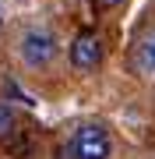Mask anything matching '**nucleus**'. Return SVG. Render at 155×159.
I'll use <instances>...</instances> for the list:
<instances>
[{
    "instance_id": "obj_3",
    "label": "nucleus",
    "mask_w": 155,
    "mask_h": 159,
    "mask_svg": "<svg viewBox=\"0 0 155 159\" xmlns=\"http://www.w3.org/2000/svg\"><path fill=\"white\" fill-rule=\"evenodd\" d=\"M102 60V39L95 32H78L71 43V67L74 71H95Z\"/></svg>"
},
{
    "instance_id": "obj_5",
    "label": "nucleus",
    "mask_w": 155,
    "mask_h": 159,
    "mask_svg": "<svg viewBox=\"0 0 155 159\" xmlns=\"http://www.w3.org/2000/svg\"><path fill=\"white\" fill-rule=\"evenodd\" d=\"M14 134V110L11 106H0V142Z\"/></svg>"
},
{
    "instance_id": "obj_1",
    "label": "nucleus",
    "mask_w": 155,
    "mask_h": 159,
    "mask_svg": "<svg viewBox=\"0 0 155 159\" xmlns=\"http://www.w3.org/2000/svg\"><path fill=\"white\" fill-rule=\"evenodd\" d=\"M18 50H21V60L28 64V67H50L53 57H57V35L50 29H28L21 35V43H18Z\"/></svg>"
},
{
    "instance_id": "obj_4",
    "label": "nucleus",
    "mask_w": 155,
    "mask_h": 159,
    "mask_svg": "<svg viewBox=\"0 0 155 159\" xmlns=\"http://www.w3.org/2000/svg\"><path fill=\"white\" fill-rule=\"evenodd\" d=\"M131 67L138 71V74H144V78H152V74H155V32H152V35H144V39L134 46Z\"/></svg>"
},
{
    "instance_id": "obj_6",
    "label": "nucleus",
    "mask_w": 155,
    "mask_h": 159,
    "mask_svg": "<svg viewBox=\"0 0 155 159\" xmlns=\"http://www.w3.org/2000/svg\"><path fill=\"white\" fill-rule=\"evenodd\" d=\"M92 4L99 7V11H109V7H116V4H123V0H92Z\"/></svg>"
},
{
    "instance_id": "obj_2",
    "label": "nucleus",
    "mask_w": 155,
    "mask_h": 159,
    "mask_svg": "<svg viewBox=\"0 0 155 159\" xmlns=\"http://www.w3.org/2000/svg\"><path fill=\"white\" fill-rule=\"evenodd\" d=\"M71 145H74V159H109V134L102 124H81Z\"/></svg>"
}]
</instances>
